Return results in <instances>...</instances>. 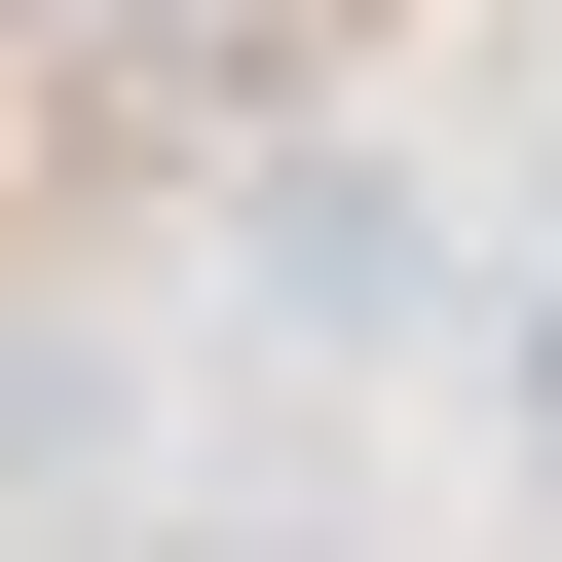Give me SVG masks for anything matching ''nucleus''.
<instances>
[{"label": "nucleus", "mask_w": 562, "mask_h": 562, "mask_svg": "<svg viewBox=\"0 0 562 562\" xmlns=\"http://www.w3.org/2000/svg\"><path fill=\"white\" fill-rule=\"evenodd\" d=\"M487 413H525V487H562V262H525V301H487Z\"/></svg>", "instance_id": "obj_1"}, {"label": "nucleus", "mask_w": 562, "mask_h": 562, "mask_svg": "<svg viewBox=\"0 0 562 562\" xmlns=\"http://www.w3.org/2000/svg\"><path fill=\"white\" fill-rule=\"evenodd\" d=\"M188 562H301V525H188Z\"/></svg>", "instance_id": "obj_2"}]
</instances>
